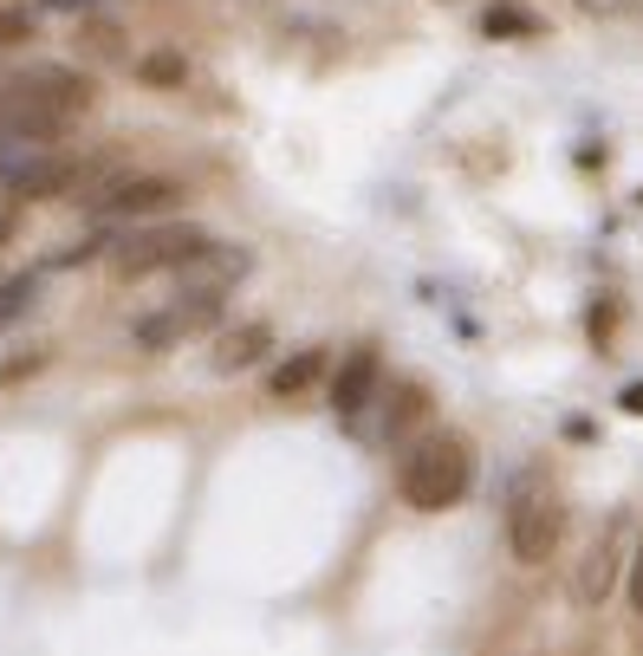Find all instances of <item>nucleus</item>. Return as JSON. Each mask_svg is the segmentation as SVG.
<instances>
[{"instance_id": "obj_13", "label": "nucleus", "mask_w": 643, "mask_h": 656, "mask_svg": "<svg viewBox=\"0 0 643 656\" xmlns=\"http://www.w3.org/2000/svg\"><path fill=\"white\" fill-rule=\"evenodd\" d=\"M33 293H39V280H33V273H20V280H7V286H0V325H13L20 312L33 306Z\"/></svg>"}, {"instance_id": "obj_17", "label": "nucleus", "mask_w": 643, "mask_h": 656, "mask_svg": "<svg viewBox=\"0 0 643 656\" xmlns=\"http://www.w3.org/2000/svg\"><path fill=\"white\" fill-rule=\"evenodd\" d=\"M631 605L643 611V546H637V559H631Z\"/></svg>"}, {"instance_id": "obj_10", "label": "nucleus", "mask_w": 643, "mask_h": 656, "mask_svg": "<svg viewBox=\"0 0 643 656\" xmlns=\"http://www.w3.org/2000/svg\"><path fill=\"white\" fill-rule=\"evenodd\" d=\"M611 585H617V527H605V540L585 552V566H578V579H572V598H578V605H605Z\"/></svg>"}, {"instance_id": "obj_4", "label": "nucleus", "mask_w": 643, "mask_h": 656, "mask_svg": "<svg viewBox=\"0 0 643 656\" xmlns=\"http://www.w3.org/2000/svg\"><path fill=\"white\" fill-rule=\"evenodd\" d=\"M78 202H85L91 215L130 222V215H163V208H176V202H183V183H176V176H124V169L111 163Z\"/></svg>"}, {"instance_id": "obj_19", "label": "nucleus", "mask_w": 643, "mask_h": 656, "mask_svg": "<svg viewBox=\"0 0 643 656\" xmlns=\"http://www.w3.org/2000/svg\"><path fill=\"white\" fill-rule=\"evenodd\" d=\"M585 13H617V7H631V0H578Z\"/></svg>"}, {"instance_id": "obj_18", "label": "nucleus", "mask_w": 643, "mask_h": 656, "mask_svg": "<svg viewBox=\"0 0 643 656\" xmlns=\"http://www.w3.org/2000/svg\"><path fill=\"white\" fill-rule=\"evenodd\" d=\"M617 403H624V417H643V384H624V396H617Z\"/></svg>"}, {"instance_id": "obj_5", "label": "nucleus", "mask_w": 643, "mask_h": 656, "mask_svg": "<svg viewBox=\"0 0 643 656\" xmlns=\"http://www.w3.org/2000/svg\"><path fill=\"white\" fill-rule=\"evenodd\" d=\"M215 319H222V300H215V293H176L163 312H150V319L137 325V345L169 351V345H183V339H195V332H208Z\"/></svg>"}, {"instance_id": "obj_14", "label": "nucleus", "mask_w": 643, "mask_h": 656, "mask_svg": "<svg viewBox=\"0 0 643 656\" xmlns=\"http://www.w3.org/2000/svg\"><path fill=\"white\" fill-rule=\"evenodd\" d=\"M481 27H488L494 39H500V33H533V13H527V7H514V0H500V7L481 13Z\"/></svg>"}, {"instance_id": "obj_12", "label": "nucleus", "mask_w": 643, "mask_h": 656, "mask_svg": "<svg viewBox=\"0 0 643 656\" xmlns=\"http://www.w3.org/2000/svg\"><path fill=\"white\" fill-rule=\"evenodd\" d=\"M78 46H85L91 59H124V33H117L111 20H91V27L78 33Z\"/></svg>"}, {"instance_id": "obj_15", "label": "nucleus", "mask_w": 643, "mask_h": 656, "mask_svg": "<svg viewBox=\"0 0 643 656\" xmlns=\"http://www.w3.org/2000/svg\"><path fill=\"white\" fill-rule=\"evenodd\" d=\"M137 78H144V85H183V52H150V59H137Z\"/></svg>"}, {"instance_id": "obj_2", "label": "nucleus", "mask_w": 643, "mask_h": 656, "mask_svg": "<svg viewBox=\"0 0 643 656\" xmlns=\"http://www.w3.org/2000/svg\"><path fill=\"white\" fill-rule=\"evenodd\" d=\"M566 533V507L546 488V474H520L514 481V507H507V546L520 566H546L553 546Z\"/></svg>"}, {"instance_id": "obj_7", "label": "nucleus", "mask_w": 643, "mask_h": 656, "mask_svg": "<svg viewBox=\"0 0 643 656\" xmlns=\"http://www.w3.org/2000/svg\"><path fill=\"white\" fill-rule=\"evenodd\" d=\"M266 358H273V325H266V319H247V325H227L222 339L208 345V371L241 378V371H254Z\"/></svg>"}, {"instance_id": "obj_11", "label": "nucleus", "mask_w": 643, "mask_h": 656, "mask_svg": "<svg viewBox=\"0 0 643 656\" xmlns=\"http://www.w3.org/2000/svg\"><path fill=\"white\" fill-rule=\"evenodd\" d=\"M325 378V351H293V358H280L273 371H266V396H300Z\"/></svg>"}, {"instance_id": "obj_1", "label": "nucleus", "mask_w": 643, "mask_h": 656, "mask_svg": "<svg viewBox=\"0 0 643 656\" xmlns=\"http://www.w3.org/2000/svg\"><path fill=\"white\" fill-rule=\"evenodd\" d=\"M475 488V449L461 435H422L417 449L397 468V495L417 513H442Z\"/></svg>"}, {"instance_id": "obj_16", "label": "nucleus", "mask_w": 643, "mask_h": 656, "mask_svg": "<svg viewBox=\"0 0 643 656\" xmlns=\"http://www.w3.org/2000/svg\"><path fill=\"white\" fill-rule=\"evenodd\" d=\"M27 33H33V13H20V7L0 0V46H20Z\"/></svg>"}, {"instance_id": "obj_9", "label": "nucleus", "mask_w": 643, "mask_h": 656, "mask_svg": "<svg viewBox=\"0 0 643 656\" xmlns=\"http://www.w3.org/2000/svg\"><path fill=\"white\" fill-rule=\"evenodd\" d=\"M422 410H429V396H422L417 384H397V390H390V396L378 403V423L358 429V435H371V442H403V435H410V423H417Z\"/></svg>"}, {"instance_id": "obj_3", "label": "nucleus", "mask_w": 643, "mask_h": 656, "mask_svg": "<svg viewBox=\"0 0 643 656\" xmlns=\"http://www.w3.org/2000/svg\"><path fill=\"white\" fill-rule=\"evenodd\" d=\"M208 241H215V234L202 228V222H156V228L130 234V241H117V273H124V280H144V273H176V267H189Z\"/></svg>"}, {"instance_id": "obj_6", "label": "nucleus", "mask_w": 643, "mask_h": 656, "mask_svg": "<svg viewBox=\"0 0 643 656\" xmlns=\"http://www.w3.org/2000/svg\"><path fill=\"white\" fill-rule=\"evenodd\" d=\"M247 267H254L247 247H222V241H208L189 267H176V273H183V293H215V300H227V293L247 280Z\"/></svg>"}, {"instance_id": "obj_8", "label": "nucleus", "mask_w": 643, "mask_h": 656, "mask_svg": "<svg viewBox=\"0 0 643 656\" xmlns=\"http://www.w3.org/2000/svg\"><path fill=\"white\" fill-rule=\"evenodd\" d=\"M371 396H378V358L371 351H351L339 364V378H332V410H339L344 423H358L371 410Z\"/></svg>"}]
</instances>
